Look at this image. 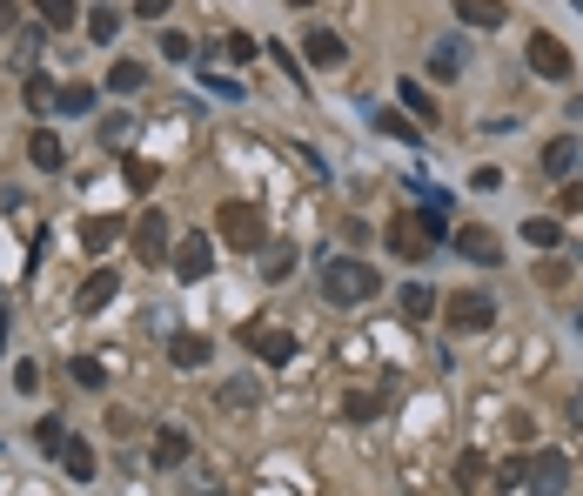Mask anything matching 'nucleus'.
Listing matches in <instances>:
<instances>
[{
    "label": "nucleus",
    "mask_w": 583,
    "mask_h": 496,
    "mask_svg": "<svg viewBox=\"0 0 583 496\" xmlns=\"http://www.w3.org/2000/svg\"><path fill=\"white\" fill-rule=\"evenodd\" d=\"M382 295V269L376 262H362V255H336V262H322V302H336V309H362V302H376Z\"/></svg>",
    "instance_id": "nucleus-1"
},
{
    "label": "nucleus",
    "mask_w": 583,
    "mask_h": 496,
    "mask_svg": "<svg viewBox=\"0 0 583 496\" xmlns=\"http://www.w3.org/2000/svg\"><path fill=\"white\" fill-rule=\"evenodd\" d=\"M215 235H222L228 248L255 255V248L269 242V215H262L255 202H222V208H215Z\"/></svg>",
    "instance_id": "nucleus-2"
},
{
    "label": "nucleus",
    "mask_w": 583,
    "mask_h": 496,
    "mask_svg": "<svg viewBox=\"0 0 583 496\" xmlns=\"http://www.w3.org/2000/svg\"><path fill=\"white\" fill-rule=\"evenodd\" d=\"M436 309H443V322L456 329V336H483V329L496 322V302L483 289H456V295H443Z\"/></svg>",
    "instance_id": "nucleus-3"
},
{
    "label": "nucleus",
    "mask_w": 583,
    "mask_h": 496,
    "mask_svg": "<svg viewBox=\"0 0 583 496\" xmlns=\"http://www.w3.org/2000/svg\"><path fill=\"white\" fill-rule=\"evenodd\" d=\"M382 248L396 255V262H429V228H423V215H389L382 222Z\"/></svg>",
    "instance_id": "nucleus-4"
},
{
    "label": "nucleus",
    "mask_w": 583,
    "mask_h": 496,
    "mask_svg": "<svg viewBox=\"0 0 583 496\" xmlns=\"http://www.w3.org/2000/svg\"><path fill=\"white\" fill-rule=\"evenodd\" d=\"M523 490H530V496H563V490H570V456H563V450H537L530 463H523Z\"/></svg>",
    "instance_id": "nucleus-5"
},
{
    "label": "nucleus",
    "mask_w": 583,
    "mask_h": 496,
    "mask_svg": "<svg viewBox=\"0 0 583 496\" xmlns=\"http://www.w3.org/2000/svg\"><path fill=\"white\" fill-rule=\"evenodd\" d=\"M530 68H537L543 81H570L577 61H570V47H563L557 34H530Z\"/></svg>",
    "instance_id": "nucleus-6"
},
{
    "label": "nucleus",
    "mask_w": 583,
    "mask_h": 496,
    "mask_svg": "<svg viewBox=\"0 0 583 496\" xmlns=\"http://www.w3.org/2000/svg\"><path fill=\"white\" fill-rule=\"evenodd\" d=\"M168 248H175V228H168V215H161V208H148V215L135 222V255L148 262V269H155Z\"/></svg>",
    "instance_id": "nucleus-7"
},
{
    "label": "nucleus",
    "mask_w": 583,
    "mask_h": 496,
    "mask_svg": "<svg viewBox=\"0 0 583 496\" xmlns=\"http://www.w3.org/2000/svg\"><path fill=\"white\" fill-rule=\"evenodd\" d=\"M302 54H309V68L336 74L342 61H349V41H342L336 27H309V34H302Z\"/></svg>",
    "instance_id": "nucleus-8"
},
{
    "label": "nucleus",
    "mask_w": 583,
    "mask_h": 496,
    "mask_svg": "<svg viewBox=\"0 0 583 496\" xmlns=\"http://www.w3.org/2000/svg\"><path fill=\"white\" fill-rule=\"evenodd\" d=\"M215 269V235H181L175 242V275L181 282H202Z\"/></svg>",
    "instance_id": "nucleus-9"
},
{
    "label": "nucleus",
    "mask_w": 583,
    "mask_h": 496,
    "mask_svg": "<svg viewBox=\"0 0 583 496\" xmlns=\"http://www.w3.org/2000/svg\"><path fill=\"white\" fill-rule=\"evenodd\" d=\"M242 342L262 362H289L295 356V336H289V329H269V322H242Z\"/></svg>",
    "instance_id": "nucleus-10"
},
{
    "label": "nucleus",
    "mask_w": 583,
    "mask_h": 496,
    "mask_svg": "<svg viewBox=\"0 0 583 496\" xmlns=\"http://www.w3.org/2000/svg\"><path fill=\"white\" fill-rule=\"evenodd\" d=\"M208 356H215V342H208L202 329H175V336H168V362H175V369H202Z\"/></svg>",
    "instance_id": "nucleus-11"
},
{
    "label": "nucleus",
    "mask_w": 583,
    "mask_h": 496,
    "mask_svg": "<svg viewBox=\"0 0 583 496\" xmlns=\"http://www.w3.org/2000/svg\"><path fill=\"white\" fill-rule=\"evenodd\" d=\"M121 235H128V215H88V222H81V248H88V255H108Z\"/></svg>",
    "instance_id": "nucleus-12"
},
{
    "label": "nucleus",
    "mask_w": 583,
    "mask_h": 496,
    "mask_svg": "<svg viewBox=\"0 0 583 496\" xmlns=\"http://www.w3.org/2000/svg\"><path fill=\"white\" fill-rule=\"evenodd\" d=\"M114 289H121V275H114V269H94L88 282L74 289V309H81V316H94V309H108V302H114Z\"/></svg>",
    "instance_id": "nucleus-13"
},
{
    "label": "nucleus",
    "mask_w": 583,
    "mask_h": 496,
    "mask_svg": "<svg viewBox=\"0 0 583 496\" xmlns=\"http://www.w3.org/2000/svg\"><path fill=\"white\" fill-rule=\"evenodd\" d=\"M27 161H34L41 175H61V168H68V148L47 135V128H34V135H27Z\"/></svg>",
    "instance_id": "nucleus-14"
},
{
    "label": "nucleus",
    "mask_w": 583,
    "mask_h": 496,
    "mask_svg": "<svg viewBox=\"0 0 583 496\" xmlns=\"http://www.w3.org/2000/svg\"><path fill=\"white\" fill-rule=\"evenodd\" d=\"M456 248H463L470 262H483V269H496V262H503V242H496L490 228H463V235H456Z\"/></svg>",
    "instance_id": "nucleus-15"
},
{
    "label": "nucleus",
    "mask_w": 583,
    "mask_h": 496,
    "mask_svg": "<svg viewBox=\"0 0 583 496\" xmlns=\"http://www.w3.org/2000/svg\"><path fill=\"white\" fill-rule=\"evenodd\" d=\"M175 463H188V436L175 423H161L155 429V470H175Z\"/></svg>",
    "instance_id": "nucleus-16"
},
{
    "label": "nucleus",
    "mask_w": 583,
    "mask_h": 496,
    "mask_svg": "<svg viewBox=\"0 0 583 496\" xmlns=\"http://www.w3.org/2000/svg\"><path fill=\"white\" fill-rule=\"evenodd\" d=\"M255 255H262V275H269V282H289L295 275V242H262Z\"/></svg>",
    "instance_id": "nucleus-17"
},
{
    "label": "nucleus",
    "mask_w": 583,
    "mask_h": 496,
    "mask_svg": "<svg viewBox=\"0 0 583 496\" xmlns=\"http://www.w3.org/2000/svg\"><path fill=\"white\" fill-rule=\"evenodd\" d=\"M456 14H463V21H470V27H483V34H496L510 7H503V0H456Z\"/></svg>",
    "instance_id": "nucleus-18"
},
{
    "label": "nucleus",
    "mask_w": 583,
    "mask_h": 496,
    "mask_svg": "<svg viewBox=\"0 0 583 496\" xmlns=\"http://www.w3.org/2000/svg\"><path fill=\"white\" fill-rule=\"evenodd\" d=\"M577 141H570V135H557V141H550V148H543V175H550V181H563V175H570V168H577Z\"/></svg>",
    "instance_id": "nucleus-19"
},
{
    "label": "nucleus",
    "mask_w": 583,
    "mask_h": 496,
    "mask_svg": "<svg viewBox=\"0 0 583 496\" xmlns=\"http://www.w3.org/2000/svg\"><path fill=\"white\" fill-rule=\"evenodd\" d=\"M61 470H68L74 483H94V450L81 443V436H68V443H61Z\"/></svg>",
    "instance_id": "nucleus-20"
},
{
    "label": "nucleus",
    "mask_w": 583,
    "mask_h": 496,
    "mask_svg": "<svg viewBox=\"0 0 583 496\" xmlns=\"http://www.w3.org/2000/svg\"><path fill=\"white\" fill-rule=\"evenodd\" d=\"M34 7H41V27H54V34L81 27V7H74V0H34Z\"/></svg>",
    "instance_id": "nucleus-21"
},
{
    "label": "nucleus",
    "mask_w": 583,
    "mask_h": 496,
    "mask_svg": "<svg viewBox=\"0 0 583 496\" xmlns=\"http://www.w3.org/2000/svg\"><path fill=\"white\" fill-rule=\"evenodd\" d=\"M436 302H443L436 289H423V282H409V289H403V316H409V322H429V316H436Z\"/></svg>",
    "instance_id": "nucleus-22"
},
{
    "label": "nucleus",
    "mask_w": 583,
    "mask_h": 496,
    "mask_svg": "<svg viewBox=\"0 0 583 496\" xmlns=\"http://www.w3.org/2000/svg\"><path fill=\"white\" fill-rule=\"evenodd\" d=\"M523 242H530V248H557L563 222H557V215H530V222H523Z\"/></svg>",
    "instance_id": "nucleus-23"
},
{
    "label": "nucleus",
    "mask_w": 583,
    "mask_h": 496,
    "mask_svg": "<svg viewBox=\"0 0 583 496\" xmlns=\"http://www.w3.org/2000/svg\"><path fill=\"white\" fill-rule=\"evenodd\" d=\"M54 114H94V88L88 81H68V88L54 94Z\"/></svg>",
    "instance_id": "nucleus-24"
},
{
    "label": "nucleus",
    "mask_w": 583,
    "mask_h": 496,
    "mask_svg": "<svg viewBox=\"0 0 583 496\" xmlns=\"http://www.w3.org/2000/svg\"><path fill=\"white\" fill-rule=\"evenodd\" d=\"M342 416H349V423H376V416H382V396H369V389H349V396H342Z\"/></svg>",
    "instance_id": "nucleus-25"
},
{
    "label": "nucleus",
    "mask_w": 583,
    "mask_h": 496,
    "mask_svg": "<svg viewBox=\"0 0 583 496\" xmlns=\"http://www.w3.org/2000/svg\"><path fill=\"white\" fill-rule=\"evenodd\" d=\"M108 88H114V94L148 88V68H141V61H114V68H108Z\"/></svg>",
    "instance_id": "nucleus-26"
},
{
    "label": "nucleus",
    "mask_w": 583,
    "mask_h": 496,
    "mask_svg": "<svg viewBox=\"0 0 583 496\" xmlns=\"http://www.w3.org/2000/svg\"><path fill=\"white\" fill-rule=\"evenodd\" d=\"M34 443H41L47 456H61V443H68V423H61V416H41V423H34Z\"/></svg>",
    "instance_id": "nucleus-27"
},
{
    "label": "nucleus",
    "mask_w": 583,
    "mask_h": 496,
    "mask_svg": "<svg viewBox=\"0 0 583 496\" xmlns=\"http://www.w3.org/2000/svg\"><path fill=\"white\" fill-rule=\"evenodd\" d=\"M429 68H436V74L449 81V74L463 68V41H436V47H429Z\"/></svg>",
    "instance_id": "nucleus-28"
},
{
    "label": "nucleus",
    "mask_w": 583,
    "mask_h": 496,
    "mask_svg": "<svg viewBox=\"0 0 583 496\" xmlns=\"http://www.w3.org/2000/svg\"><path fill=\"white\" fill-rule=\"evenodd\" d=\"M369 121H376L382 135H396V141H416V121H403L396 108H369Z\"/></svg>",
    "instance_id": "nucleus-29"
},
{
    "label": "nucleus",
    "mask_w": 583,
    "mask_h": 496,
    "mask_svg": "<svg viewBox=\"0 0 583 496\" xmlns=\"http://www.w3.org/2000/svg\"><path fill=\"white\" fill-rule=\"evenodd\" d=\"M88 34H94L101 47H108L114 34H121V14H114V7H94V14H88Z\"/></svg>",
    "instance_id": "nucleus-30"
},
{
    "label": "nucleus",
    "mask_w": 583,
    "mask_h": 496,
    "mask_svg": "<svg viewBox=\"0 0 583 496\" xmlns=\"http://www.w3.org/2000/svg\"><path fill=\"white\" fill-rule=\"evenodd\" d=\"M396 94H403V108L416 114V121H436V108H429V94L416 88V81H403V88H396Z\"/></svg>",
    "instance_id": "nucleus-31"
},
{
    "label": "nucleus",
    "mask_w": 583,
    "mask_h": 496,
    "mask_svg": "<svg viewBox=\"0 0 583 496\" xmlns=\"http://www.w3.org/2000/svg\"><path fill=\"white\" fill-rule=\"evenodd\" d=\"M74 383H81V389H101V383H108V369H101L94 356H74Z\"/></svg>",
    "instance_id": "nucleus-32"
},
{
    "label": "nucleus",
    "mask_w": 583,
    "mask_h": 496,
    "mask_svg": "<svg viewBox=\"0 0 583 496\" xmlns=\"http://www.w3.org/2000/svg\"><path fill=\"white\" fill-rule=\"evenodd\" d=\"M47 101H54V81H47V74H27V108L47 114Z\"/></svg>",
    "instance_id": "nucleus-33"
},
{
    "label": "nucleus",
    "mask_w": 583,
    "mask_h": 496,
    "mask_svg": "<svg viewBox=\"0 0 583 496\" xmlns=\"http://www.w3.org/2000/svg\"><path fill=\"white\" fill-rule=\"evenodd\" d=\"M161 61H195V47H188V34H175V27H168V34H161Z\"/></svg>",
    "instance_id": "nucleus-34"
},
{
    "label": "nucleus",
    "mask_w": 583,
    "mask_h": 496,
    "mask_svg": "<svg viewBox=\"0 0 583 496\" xmlns=\"http://www.w3.org/2000/svg\"><path fill=\"white\" fill-rule=\"evenodd\" d=\"M222 54H228V61H242V68H248V61H255V54H262V47L248 41V34H228V41H222Z\"/></svg>",
    "instance_id": "nucleus-35"
},
{
    "label": "nucleus",
    "mask_w": 583,
    "mask_h": 496,
    "mask_svg": "<svg viewBox=\"0 0 583 496\" xmlns=\"http://www.w3.org/2000/svg\"><path fill=\"white\" fill-rule=\"evenodd\" d=\"M476 476H483V456L463 450V456H456V483H463V490H476Z\"/></svg>",
    "instance_id": "nucleus-36"
},
{
    "label": "nucleus",
    "mask_w": 583,
    "mask_h": 496,
    "mask_svg": "<svg viewBox=\"0 0 583 496\" xmlns=\"http://www.w3.org/2000/svg\"><path fill=\"white\" fill-rule=\"evenodd\" d=\"M255 396H262V389H255V383H222V403H228V409H248V403H255Z\"/></svg>",
    "instance_id": "nucleus-37"
},
{
    "label": "nucleus",
    "mask_w": 583,
    "mask_h": 496,
    "mask_svg": "<svg viewBox=\"0 0 583 496\" xmlns=\"http://www.w3.org/2000/svg\"><path fill=\"white\" fill-rule=\"evenodd\" d=\"M128 188L148 195V188H155V161H128Z\"/></svg>",
    "instance_id": "nucleus-38"
},
{
    "label": "nucleus",
    "mask_w": 583,
    "mask_h": 496,
    "mask_svg": "<svg viewBox=\"0 0 583 496\" xmlns=\"http://www.w3.org/2000/svg\"><path fill=\"white\" fill-rule=\"evenodd\" d=\"M202 81H208V88H215V94H222V101H242V81H228V74H215V68H208Z\"/></svg>",
    "instance_id": "nucleus-39"
},
{
    "label": "nucleus",
    "mask_w": 583,
    "mask_h": 496,
    "mask_svg": "<svg viewBox=\"0 0 583 496\" xmlns=\"http://www.w3.org/2000/svg\"><path fill=\"white\" fill-rule=\"evenodd\" d=\"M108 141H128V114H108V121H101V148H108Z\"/></svg>",
    "instance_id": "nucleus-40"
},
{
    "label": "nucleus",
    "mask_w": 583,
    "mask_h": 496,
    "mask_svg": "<svg viewBox=\"0 0 583 496\" xmlns=\"http://www.w3.org/2000/svg\"><path fill=\"white\" fill-rule=\"evenodd\" d=\"M14 389H27V396H34V389H41V369H34V362H21V369H14Z\"/></svg>",
    "instance_id": "nucleus-41"
},
{
    "label": "nucleus",
    "mask_w": 583,
    "mask_h": 496,
    "mask_svg": "<svg viewBox=\"0 0 583 496\" xmlns=\"http://www.w3.org/2000/svg\"><path fill=\"white\" fill-rule=\"evenodd\" d=\"M496 490H523V463H503L496 470Z\"/></svg>",
    "instance_id": "nucleus-42"
},
{
    "label": "nucleus",
    "mask_w": 583,
    "mask_h": 496,
    "mask_svg": "<svg viewBox=\"0 0 583 496\" xmlns=\"http://www.w3.org/2000/svg\"><path fill=\"white\" fill-rule=\"evenodd\" d=\"M563 215H583V181H563Z\"/></svg>",
    "instance_id": "nucleus-43"
},
{
    "label": "nucleus",
    "mask_w": 583,
    "mask_h": 496,
    "mask_svg": "<svg viewBox=\"0 0 583 496\" xmlns=\"http://www.w3.org/2000/svg\"><path fill=\"white\" fill-rule=\"evenodd\" d=\"M168 7H175V0H135V14H141V21H161Z\"/></svg>",
    "instance_id": "nucleus-44"
},
{
    "label": "nucleus",
    "mask_w": 583,
    "mask_h": 496,
    "mask_svg": "<svg viewBox=\"0 0 583 496\" xmlns=\"http://www.w3.org/2000/svg\"><path fill=\"white\" fill-rule=\"evenodd\" d=\"M14 14H21V7H14V0H0V34L14 27Z\"/></svg>",
    "instance_id": "nucleus-45"
},
{
    "label": "nucleus",
    "mask_w": 583,
    "mask_h": 496,
    "mask_svg": "<svg viewBox=\"0 0 583 496\" xmlns=\"http://www.w3.org/2000/svg\"><path fill=\"white\" fill-rule=\"evenodd\" d=\"M289 7H309V0H289Z\"/></svg>",
    "instance_id": "nucleus-46"
},
{
    "label": "nucleus",
    "mask_w": 583,
    "mask_h": 496,
    "mask_svg": "<svg viewBox=\"0 0 583 496\" xmlns=\"http://www.w3.org/2000/svg\"><path fill=\"white\" fill-rule=\"evenodd\" d=\"M570 7H577V14H583V0H570Z\"/></svg>",
    "instance_id": "nucleus-47"
}]
</instances>
